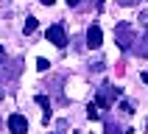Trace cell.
<instances>
[{"label":"cell","mask_w":148,"mask_h":134,"mask_svg":"<svg viewBox=\"0 0 148 134\" xmlns=\"http://www.w3.org/2000/svg\"><path fill=\"white\" fill-rule=\"evenodd\" d=\"M87 117H90V120H101V112H98V103H90V106H87Z\"/></svg>","instance_id":"52a82bcc"},{"label":"cell","mask_w":148,"mask_h":134,"mask_svg":"<svg viewBox=\"0 0 148 134\" xmlns=\"http://www.w3.org/2000/svg\"><path fill=\"white\" fill-rule=\"evenodd\" d=\"M106 134H117V126L115 123H106Z\"/></svg>","instance_id":"8fae6325"},{"label":"cell","mask_w":148,"mask_h":134,"mask_svg":"<svg viewBox=\"0 0 148 134\" xmlns=\"http://www.w3.org/2000/svg\"><path fill=\"white\" fill-rule=\"evenodd\" d=\"M101 42H103V34H101V28H98V25H90V28H87V48L98 50V48H101Z\"/></svg>","instance_id":"5b68a950"},{"label":"cell","mask_w":148,"mask_h":134,"mask_svg":"<svg viewBox=\"0 0 148 134\" xmlns=\"http://www.w3.org/2000/svg\"><path fill=\"white\" fill-rule=\"evenodd\" d=\"M120 95H123V92L117 90V87H109V84H103V87L98 90V98H95V103H98V106H103V109H112V103H115Z\"/></svg>","instance_id":"7a4b0ae2"},{"label":"cell","mask_w":148,"mask_h":134,"mask_svg":"<svg viewBox=\"0 0 148 134\" xmlns=\"http://www.w3.org/2000/svg\"><path fill=\"white\" fill-rule=\"evenodd\" d=\"M0 56H3V45H0Z\"/></svg>","instance_id":"2e32d148"},{"label":"cell","mask_w":148,"mask_h":134,"mask_svg":"<svg viewBox=\"0 0 148 134\" xmlns=\"http://www.w3.org/2000/svg\"><path fill=\"white\" fill-rule=\"evenodd\" d=\"M3 98H6V92H3V90H0V100H3Z\"/></svg>","instance_id":"9a60e30c"},{"label":"cell","mask_w":148,"mask_h":134,"mask_svg":"<svg viewBox=\"0 0 148 134\" xmlns=\"http://www.w3.org/2000/svg\"><path fill=\"white\" fill-rule=\"evenodd\" d=\"M115 45L120 50H129L134 45V31H132V23H117L115 25Z\"/></svg>","instance_id":"6da1fadb"},{"label":"cell","mask_w":148,"mask_h":134,"mask_svg":"<svg viewBox=\"0 0 148 134\" xmlns=\"http://www.w3.org/2000/svg\"><path fill=\"white\" fill-rule=\"evenodd\" d=\"M48 67H50V62H48V59H36V70H39V73H45Z\"/></svg>","instance_id":"30bf717a"},{"label":"cell","mask_w":148,"mask_h":134,"mask_svg":"<svg viewBox=\"0 0 148 134\" xmlns=\"http://www.w3.org/2000/svg\"><path fill=\"white\" fill-rule=\"evenodd\" d=\"M145 3H148V0H145Z\"/></svg>","instance_id":"e0dca14e"},{"label":"cell","mask_w":148,"mask_h":134,"mask_svg":"<svg viewBox=\"0 0 148 134\" xmlns=\"http://www.w3.org/2000/svg\"><path fill=\"white\" fill-rule=\"evenodd\" d=\"M120 112H126V115H134V103H132V100H120Z\"/></svg>","instance_id":"9c48e42d"},{"label":"cell","mask_w":148,"mask_h":134,"mask_svg":"<svg viewBox=\"0 0 148 134\" xmlns=\"http://www.w3.org/2000/svg\"><path fill=\"white\" fill-rule=\"evenodd\" d=\"M45 36H48V42L56 45V48H64V45H67V34H64V25H62V23H53Z\"/></svg>","instance_id":"3957f363"},{"label":"cell","mask_w":148,"mask_h":134,"mask_svg":"<svg viewBox=\"0 0 148 134\" xmlns=\"http://www.w3.org/2000/svg\"><path fill=\"white\" fill-rule=\"evenodd\" d=\"M78 3H81V0H67V6H73V8L78 6Z\"/></svg>","instance_id":"5bb4252c"},{"label":"cell","mask_w":148,"mask_h":134,"mask_svg":"<svg viewBox=\"0 0 148 134\" xmlns=\"http://www.w3.org/2000/svg\"><path fill=\"white\" fill-rule=\"evenodd\" d=\"M117 3H120V6H132L134 0H117Z\"/></svg>","instance_id":"4fadbf2b"},{"label":"cell","mask_w":148,"mask_h":134,"mask_svg":"<svg viewBox=\"0 0 148 134\" xmlns=\"http://www.w3.org/2000/svg\"><path fill=\"white\" fill-rule=\"evenodd\" d=\"M23 31H25V34H34V31H36V17H28V20H25Z\"/></svg>","instance_id":"ba28073f"},{"label":"cell","mask_w":148,"mask_h":134,"mask_svg":"<svg viewBox=\"0 0 148 134\" xmlns=\"http://www.w3.org/2000/svg\"><path fill=\"white\" fill-rule=\"evenodd\" d=\"M134 45H137V53H140V56H145V59H148V34H145V36H143L140 42H134Z\"/></svg>","instance_id":"8992f818"},{"label":"cell","mask_w":148,"mask_h":134,"mask_svg":"<svg viewBox=\"0 0 148 134\" xmlns=\"http://www.w3.org/2000/svg\"><path fill=\"white\" fill-rule=\"evenodd\" d=\"M8 131H11V134H25V131H28V120H25V115L14 112V115L8 117Z\"/></svg>","instance_id":"277c9868"},{"label":"cell","mask_w":148,"mask_h":134,"mask_svg":"<svg viewBox=\"0 0 148 134\" xmlns=\"http://www.w3.org/2000/svg\"><path fill=\"white\" fill-rule=\"evenodd\" d=\"M42 6H53V3H56V0H39Z\"/></svg>","instance_id":"7c38bea8"}]
</instances>
